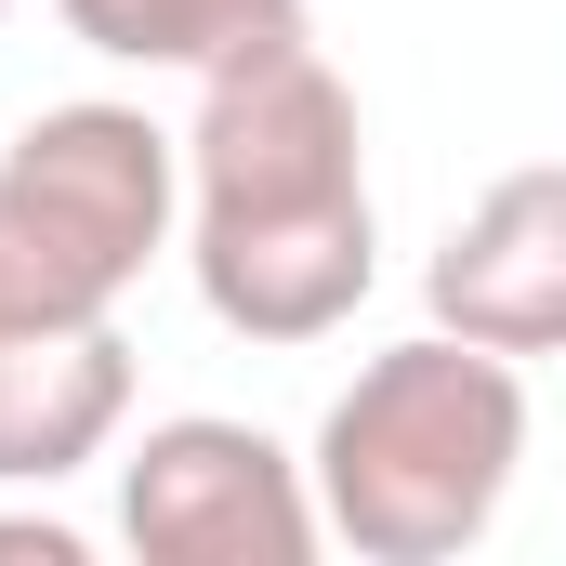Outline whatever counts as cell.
<instances>
[{
  "mask_svg": "<svg viewBox=\"0 0 566 566\" xmlns=\"http://www.w3.org/2000/svg\"><path fill=\"white\" fill-rule=\"evenodd\" d=\"M0 329H13V303H0Z\"/></svg>",
  "mask_w": 566,
  "mask_h": 566,
  "instance_id": "obj_9",
  "label": "cell"
},
{
  "mask_svg": "<svg viewBox=\"0 0 566 566\" xmlns=\"http://www.w3.org/2000/svg\"><path fill=\"white\" fill-rule=\"evenodd\" d=\"M434 329L488 356H566V158L501 171L448 238H434Z\"/></svg>",
  "mask_w": 566,
  "mask_h": 566,
  "instance_id": "obj_5",
  "label": "cell"
},
{
  "mask_svg": "<svg viewBox=\"0 0 566 566\" xmlns=\"http://www.w3.org/2000/svg\"><path fill=\"white\" fill-rule=\"evenodd\" d=\"M133 422L119 316H13L0 329V488H66Z\"/></svg>",
  "mask_w": 566,
  "mask_h": 566,
  "instance_id": "obj_6",
  "label": "cell"
},
{
  "mask_svg": "<svg viewBox=\"0 0 566 566\" xmlns=\"http://www.w3.org/2000/svg\"><path fill=\"white\" fill-rule=\"evenodd\" d=\"M80 53L106 66H185V80H224L251 53L303 40V0H53Z\"/></svg>",
  "mask_w": 566,
  "mask_h": 566,
  "instance_id": "obj_7",
  "label": "cell"
},
{
  "mask_svg": "<svg viewBox=\"0 0 566 566\" xmlns=\"http://www.w3.org/2000/svg\"><path fill=\"white\" fill-rule=\"evenodd\" d=\"M119 541L145 566H303L329 514L264 422L185 409V422H145V448L119 461Z\"/></svg>",
  "mask_w": 566,
  "mask_h": 566,
  "instance_id": "obj_4",
  "label": "cell"
},
{
  "mask_svg": "<svg viewBox=\"0 0 566 566\" xmlns=\"http://www.w3.org/2000/svg\"><path fill=\"white\" fill-rule=\"evenodd\" d=\"M185 277L238 343H329L382 277L369 133L316 40L198 80L185 133Z\"/></svg>",
  "mask_w": 566,
  "mask_h": 566,
  "instance_id": "obj_1",
  "label": "cell"
},
{
  "mask_svg": "<svg viewBox=\"0 0 566 566\" xmlns=\"http://www.w3.org/2000/svg\"><path fill=\"white\" fill-rule=\"evenodd\" d=\"M0 566H80V527H53V514H0Z\"/></svg>",
  "mask_w": 566,
  "mask_h": 566,
  "instance_id": "obj_8",
  "label": "cell"
},
{
  "mask_svg": "<svg viewBox=\"0 0 566 566\" xmlns=\"http://www.w3.org/2000/svg\"><path fill=\"white\" fill-rule=\"evenodd\" d=\"M185 224V133L145 106H40L0 145V303L13 316H119V290Z\"/></svg>",
  "mask_w": 566,
  "mask_h": 566,
  "instance_id": "obj_3",
  "label": "cell"
},
{
  "mask_svg": "<svg viewBox=\"0 0 566 566\" xmlns=\"http://www.w3.org/2000/svg\"><path fill=\"white\" fill-rule=\"evenodd\" d=\"M0 13H13V0H0Z\"/></svg>",
  "mask_w": 566,
  "mask_h": 566,
  "instance_id": "obj_10",
  "label": "cell"
},
{
  "mask_svg": "<svg viewBox=\"0 0 566 566\" xmlns=\"http://www.w3.org/2000/svg\"><path fill=\"white\" fill-rule=\"evenodd\" d=\"M514 461H527V356L422 329V343H382L329 396L303 474H316V514H329L343 554L448 566V554H474L501 527Z\"/></svg>",
  "mask_w": 566,
  "mask_h": 566,
  "instance_id": "obj_2",
  "label": "cell"
}]
</instances>
